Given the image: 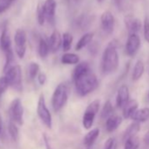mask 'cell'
Wrapping results in <instances>:
<instances>
[{
  "instance_id": "cell-1",
  "label": "cell",
  "mask_w": 149,
  "mask_h": 149,
  "mask_svg": "<svg viewBox=\"0 0 149 149\" xmlns=\"http://www.w3.org/2000/svg\"><path fill=\"white\" fill-rule=\"evenodd\" d=\"M118 41L111 40L105 47L102 56L101 68L104 74L115 72L119 65V57L118 53Z\"/></svg>"
},
{
  "instance_id": "cell-2",
  "label": "cell",
  "mask_w": 149,
  "mask_h": 149,
  "mask_svg": "<svg viewBox=\"0 0 149 149\" xmlns=\"http://www.w3.org/2000/svg\"><path fill=\"white\" fill-rule=\"evenodd\" d=\"M74 87L77 94L81 97H85L93 92L98 87V80L96 74L91 71L83 74V76L74 79Z\"/></svg>"
},
{
  "instance_id": "cell-3",
  "label": "cell",
  "mask_w": 149,
  "mask_h": 149,
  "mask_svg": "<svg viewBox=\"0 0 149 149\" xmlns=\"http://www.w3.org/2000/svg\"><path fill=\"white\" fill-rule=\"evenodd\" d=\"M68 98V87L61 83L55 88L52 96V106L54 111H60L67 104Z\"/></svg>"
},
{
  "instance_id": "cell-4",
  "label": "cell",
  "mask_w": 149,
  "mask_h": 149,
  "mask_svg": "<svg viewBox=\"0 0 149 149\" xmlns=\"http://www.w3.org/2000/svg\"><path fill=\"white\" fill-rule=\"evenodd\" d=\"M5 77L8 82L9 86L19 92L22 91V71L20 66L12 65L5 71Z\"/></svg>"
},
{
  "instance_id": "cell-5",
  "label": "cell",
  "mask_w": 149,
  "mask_h": 149,
  "mask_svg": "<svg viewBox=\"0 0 149 149\" xmlns=\"http://www.w3.org/2000/svg\"><path fill=\"white\" fill-rule=\"evenodd\" d=\"M37 114L40 121L42 122V124L47 128L51 129L53 126L52 115L46 104V100H45V97L43 94H40L39 97L38 104H37Z\"/></svg>"
},
{
  "instance_id": "cell-6",
  "label": "cell",
  "mask_w": 149,
  "mask_h": 149,
  "mask_svg": "<svg viewBox=\"0 0 149 149\" xmlns=\"http://www.w3.org/2000/svg\"><path fill=\"white\" fill-rule=\"evenodd\" d=\"M99 108H100V101L98 99L92 101L87 106L83 117V125L86 130H90L92 127L96 115L98 112Z\"/></svg>"
},
{
  "instance_id": "cell-7",
  "label": "cell",
  "mask_w": 149,
  "mask_h": 149,
  "mask_svg": "<svg viewBox=\"0 0 149 149\" xmlns=\"http://www.w3.org/2000/svg\"><path fill=\"white\" fill-rule=\"evenodd\" d=\"M9 115L12 121L19 125L24 124V108L19 98H15L12 101L9 107Z\"/></svg>"
},
{
  "instance_id": "cell-8",
  "label": "cell",
  "mask_w": 149,
  "mask_h": 149,
  "mask_svg": "<svg viewBox=\"0 0 149 149\" xmlns=\"http://www.w3.org/2000/svg\"><path fill=\"white\" fill-rule=\"evenodd\" d=\"M15 53L19 59L25 57L26 52V33L23 29H18L14 35Z\"/></svg>"
},
{
  "instance_id": "cell-9",
  "label": "cell",
  "mask_w": 149,
  "mask_h": 149,
  "mask_svg": "<svg viewBox=\"0 0 149 149\" xmlns=\"http://www.w3.org/2000/svg\"><path fill=\"white\" fill-rule=\"evenodd\" d=\"M140 47V39L137 33H129L126 40L125 51L129 56H134L139 51Z\"/></svg>"
},
{
  "instance_id": "cell-10",
  "label": "cell",
  "mask_w": 149,
  "mask_h": 149,
  "mask_svg": "<svg viewBox=\"0 0 149 149\" xmlns=\"http://www.w3.org/2000/svg\"><path fill=\"white\" fill-rule=\"evenodd\" d=\"M101 26L103 31L107 33L111 34L114 31L115 26V19L112 13L109 11H106L102 13L101 15Z\"/></svg>"
},
{
  "instance_id": "cell-11",
  "label": "cell",
  "mask_w": 149,
  "mask_h": 149,
  "mask_svg": "<svg viewBox=\"0 0 149 149\" xmlns=\"http://www.w3.org/2000/svg\"><path fill=\"white\" fill-rule=\"evenodd\" d=\"M43 10L45 13L46 20L49 23H54L55 12H56V1L55 0H45L43 4Z\"/></svg>"
},
{
  "instance_id": "cell-12",
  "label": "cell",
  "mask_w": 149,
  "mask_h": 149,
  "mask_svg": "<svg viewBox=\"0 0 149 149\" xmlns=\"http://www.w3.org/2000/svg\"><path fill=\"white\" fill-rule=\"evenodd\" d=\"M130 99V94H129V89L126 85H121L117 93L116 97V106L118 108H123V106L128 102Z\"/></svg>"
},
{
  "instance_id": "cell-13",
  "label": "cell",
  "mask_w": 149,
  "mask_h": 149,
  "mask_svg": "<svg viewBox=\"0 0 149 149\" xmlns=\"http://www.w3.org/2000/svg\"><path fill=\"white\" fill-rule=\"evenodd\" d=\"M47 43H48L50 52L52 53L58 52L61 47V35L60 32L57 30H54L50 35V38L48 39Z\"/></svg>"
},
{
  "instance_id": "cell-14",
  "label": "cell",
  "mask_w": 149,
  "mask_h": 149,
  "mask_svg": "<svg viewBox=\"0 0 149 149\" xmlns=\"http://www.w3.org/2000/svg\"><path fill=\"white\" fill-rule=\"evenodd\" d=\"M125 24L129 33H136L142 27L140 19L132 16H126L125 18Z\"/></svg>"
},
{
  "instance_id": "cell-15",
  "label": "cell",
  "mask_w": 149,
  "mask_h": 149,
  "mask_svg": "<svg viewBox=\"0 0 149 149\" xmlns=\"http://www.w3.org/2000/svg\"><path fill=\"white\" fill-rule=\"evenodd\" d=\"M0 47L4 53L12 49V40L7 27H4L0 35Z\"/></svg>"
},
{
  "instance_id": "cell-16",
  "label": "cell",
  "mask_w": 149,
  "mask_h": 149,
  "mask_svg": "<svg viewBox=\"0 0 149 149\" xmlns=\"http://www.w3.org/2000/svg\"><path fill=\"white\" fill-rule=\"evenodd\" d=\"M122 123V118L118 115H111L106 118L105 128L108 132H112L118 128Z\"/></svg>"
},
{
  "instance_id": "cell-17",
  "label": "cell",
  "mask_w": 149,
  "mask_h": 149,
  "mask_svg": "<svg viewBox=\"0 0 149 149\" xmlns=\"http://www.w3.org/2000/svg\"><path fill=\"white\" fill-rule=\"evenodd\" d=\"M130 118H132L133 121H136L139 123L147 121L149 119V108L145 107V108H141V109H137L132 113V115L130 117Z\"/></svg>"
},
{
  "instance_id": "cell-18",
  "label": "cell",
  "mask_w": 149,
  "mask_h": 149,
  "mask_svg": "<svg viewBox=\"0 0 149 149\" xmlns=\"http://www.w3.org/2000/svg\"><path fill=\"white\" fill-rule=\"evenodd\" d=\"M139 103L135 99H129L128 102L123 106V117L125 118H130L132 113L138 109Z\"/></svg>"
},
{
  "instance_id": "cell-19",
  "label": "cell",
  "mask_w": 149,
  "mask_h": 149,
  "mask_svg": "<svg viewBox=\"0 0 149 149\" xmlns=\"http://www.w3.org/2000/svg\"><path fill=\"white\" fill-rule=\"evenodd\" d=\"M99 134H100V130L98 128H94V129L89 131V132L84 138V145L86 147L92 146L94 145V143L96 142L97 139L98 138Z\"/></svg>"
},
{
  "instance_id": "cell-20",
  "label": "cell",
  "mask_w": 149,
  "mask_h": 149,
  "mask_svg": "<svg viewBox=\"0 0 149 149\" xmlns=\"http://www.w3.org/2000/svg\"><path fill=\"white\" fill-rule=\"evenodd\" d=\"M89 71H91V68H90V64L87 61L78 62L73 71V80L88 73Z\"/></svg>"
},
{
  "instance_id": "cell-21",
  "label": "cell",
  "mask_w": 149,
  "mask_h": 149,
  "mask_svg": "<svg viewBox=\"0 0 149 149\" xmlns=\"http://www.w3.org/2000/svg\"><path fill=\"white\" fill-rule=\"evenodd\" d=\"M139 130H140V124L139 122L134 121L133 123L129 125L127 128L125 129L123 134V140L125 141L126 139L136 136V134L139 132Z\"/></svg>"
},
{
  "instance_id": "cell-22",
  "label": "cell",
  "mask_w": 149,
  "mask_h": 149,
  "mask_svg": "<svg viewBox=\"0 0 149 149\" xmlns=\"http://www.w3.org/2000/svg\"><path fill=\"white\" fill-rule=\"evenodd\" d=\"M93 37H94V33H86L85 34H84L82 36V38L77 41V45H76V50L77 51H80L82 50L84 47H85L87 45H89L92 40H93Z\"/></svg>"
},
{
  "instance_id": "cell-23",
  "label": "cell",
  "mask_w": 149,
  "mask_h": 149,
  "mask_svg": "<svg viewBox=\"0 0 149 149\" xmlns=\"http://www.w3.org/2000/svg\"><path fill=\"white\" fill-rule=\"evenodd\" d=\"M40 72V65L37 62L32 61L28 64L27 66V69H26V74H27V78L29 81H33L34 80L38 74Z\"/></svg>"
},
{
  "instance_id": "cell-24",
  "label": "cell",
  "mask_w": 149,
  "mask_h": 149,
  "mask_svg": "<svg viewBox=\"0 0 149 149\" xmlns=\"http://www.w3.org/2000/svg\"><path fill=\"white\" fill-rule=\"evenodd\" d=\"M61 61L62 64H66V65L77 64L80 61V58L77 54L74 53H66L61 56Z\"/></svg>"
},
{
  "instance_id": "cell-25",
  "label": "cell",
  "mask_w": 149,
  "mask_h": 149,
  "mask_svg": "<svg viewBox=\"0 0 149 149\" xmlns=\"http://www.w3.org/2000/svg\"><path fill=\"white\" fill-rule=\"evenodd\" d=\"M144 70H145V66L142 61H137L134 68H133V71H132V77L133 81H138L141 77L142 74H144Z\"/></svg>"
},
{
  "instance_id": "cell-26",
  "label": "cell",
  "mask_w": 149,
  "mask_h": 149,
  "mask_svg": "<svg viewBox=\"0 0 149 149\" xmlns=\"http://www.w3.org/2000/svg\"><path fill=\"white\" fill-rule=\"evenodd\" d=\"M38 52H39L40 56L42 59L46 58V57L48 55L49 52H50L49 47H48V43H47V41L44 38H40V39Z\"/></svg>"
},
{
  "instance_id": "cell-27",
  "label": "cell",
  "mask_w": 149,
  "mask_h": 149,
  "mask_svg": "<svg viewBox=\"0 0 149 149\" xmlns=\"http://www.w3.org/2000/svg\"><path fill=\"white\" fill-rule=\"evenodd\" d=\"M8 132H9V134H10L12 139L14 142H17L19 138V132L17 124L12 120H10V122L8 124Z\"/></svg>"
},
{
  "instance_id": "cell-28",
  "label": "cell",
  "mask_w": 149,
  "mask_h": 149,
  "mask_svg": "<svg viewBox=\"0 0 149 149\" xmlns=\"http://www.w3.org/2000/svg\"><path fill=\"white\" fill-rule=\"evenodd\" d=\"M73 42V36L69 33H64L61 36V47L62 49L67 52L71 48Z\"/></svg>"
},
{
  "instance_id": "cell-29",
  "label": "cell",
  "mask_w": 149,
  "mask_h": 149,
  "mask_svg": "<svg viewBox=\"0 0 149 149\" xmlns=\"http://www.w3.org/2000/svg\"><path fill=\"white\" fill-rule=\"evenodd\" d=\"M113 113V106L110 101H106L105 104L103 106L102 111H101V118H107Z\"/></svg>"
},
{
  "instance_id": "cell-30",
  "label": "cell",
  "mask_w": 149,
  "mask_h": 149,
  "mask_svg": "<svg viewBox=\"0 0 149 149\" xmlns=\"http://www.w3.org/2000/svg\"><path fill=\"white\" fill-rule=\"evenodd\" d=\"M139 146V139L136 136L130 138L125 141V148L124 149H138Z\"/></svg>"
},
{
  "instance_id": "cell-31",
  "label": "cell",
  "mask_w": 149,
  "mask_h": 149,
  "mask_svg": "<svg viewBox=\"0 0 149 149\" xmlns=\"http://www.w3.org/2000/svg\"><path fill=\"white\" fill-rule=\"evenodd\" d=\"M37 19H38V23L40 26L44 25L46 18H45V13L43 10V4L42 3H40L38 5V7H37Z\"/></svg>"
},
{
  "instance_id": "cell-32",
  "label": "cell",
  "mask_w": 149,
  "mask_h": 149,
  "mask_svg": "<svg viewBox=\"0 0 149 149\" xmlns=\"http://www.w3.org/2000/svg\"><path fill=\"white\" fill-rule=\"evenodd\" d=\"M6 54V62H5V67H4V71H6L9 67L12 66L13 59H14V54L13 52V49L8 50L7 52L5 53Z\"/></svg>"
},
{
  "instance_id": "cell-33",
  "label": "cell",
  "mask_w": 149,
  "mask_h": 149,
  "mask_svg": "<svg viewBox=\"0 0 149 149\" xmlns=\"http://www.w3.org/2000/svg\"><path fill=\"white\" fill-rule=\"evenodd\" d=\"M13 0H0V13L7 11L12 6Z\"/></svg>"
},
{
  "instance_id": "cell-34",
  "label": "cell",
  "mask_w": 149,
  "mask_h": 149,
  "mask_svg": "<svg viewBox=\"0 0 149 149\" xmlns=\"http://www.w3.org/2000/svg\"><path fill=\"white\" fill-rule=\"evenodd\" d=\"M9 84L6 78V77H0V97H2V95L6 92V91L8 89Z\"/></svg>"
},
{
  "instance_id": "cell-35",
  "label": "cell",
  "mask_w": 149,
  "mask_h": 149,
  "mask_svg": "<svg viewBox=\"0 0 149 149\" xmlns=\"http://www.w3.org/2000/svg\"><path fill=\"white\" fill-rule=\"evenodd\" d=\"M104 149H117V141L114 138H109L105 143Z\"/></svg>"
},
{
  "instance_id": "cell-36",
  "label": "cell",
  "mask_w": 149,
  "mask_h": 149,
  "mask_svg": "<svg viewBox=\"0 0 149 149\" xmlns=\"http://www.w3.org/2000/svg\"><path fill=\"white\" fill-rule=\"evenodd\" d=\"M143 29H144V37H145V40L149 43V19L147 18H146L145 20H144Z\"/></svg>"
},
{
  "instance_id": "cell-37",
  "label": "cell",
  "mask_w": 149,
  "mask_h": 149,
  "mask_svg": "<svg viewBox=\"0 0 149 149\" xmlns=\"http://www.w3.org/2000/svg\"><path fill=\"white\" fill-rule=\"evenodd\" d=\"M47 74L45 73L41 72V73L38 74L37 80H38V82H39V84L40 85H44L46 84V82H47Z\"/></svg>"
},
{
  "instance_id": "cell-38",
  "label": "cell",
  "mask_w": 149,
  "mask_h": 149,
  "mask_svg": "<svg viewBox=\"0 0 149 149\" xmlns=\"http://www.w3.org/2000/svg\"><path fill=\"white\" fill-rule=\"evenodd\" d=\"M43 140H44V144H45V146H46V149H54L51 143H50V140L47 137V135L46 133L43 134Z\"/></svg>"
},
{
  "instance_id": "cell-39",
  "label": "cell",
  "mask_w": 149,
  "mask_h": 149,
  "mask_svg": "<svg viewBox=\"0 0 149 149\" xmlns=\"http://www.w3.org/2000/svg\"><path fill=\"white\" fill-rule=\"evenodd\" d=\"M144 143L147 146H149V131H147V132L145 134V136H144Z\"/></svg>"
},
{
  "instance_id": "cell-40",
  "label": "cell",
  "mask_w": 149,
  "mask_h": 149,
  "mask_svg": "<svg viewBox=\"0 0 149 149\" xmlns=\"http://www.w3.org/2000/svg\"><path fill=\"white\" fill-rule=\"evenodd\" d=\"M2 127H3V122H2L1 114H0V133H1V132H2Z\"/></svg>"
},
{
  "instance_id": "cell-41",
  "label": "cell",
  "mask_w": 149,
  "mask_h": 149,
  "mask_svg": "<svg viewBox=\"0 0 149 149\" xmlns=\"http://www.w3.org/2000/svg\"><path fill=\"white\" fill-rule=\"evenodd\" d=\"M113 1H114V3H115L116 5L119 6V5L123 2V0H113Z\"/></svg>"
},
{
  "instance_id": "cell-42",
  "label": "cell",
  "mask_w": 149,
  "mask_h": 149,
  "mask_svg": "<svg viewBox=\"0 0 149 149\" xmlns=\"http://www.w3.org/2000/svg\"><path fill=\"white\" fill-rule=\"evenodd\" d=\"M97 1L98 3H103V2L104 1V0H97Z\"/></svg>"
},
{
  "instance_id": "cell-43",
  "label": "cell",
  "mask_w": 149,
  "mask_h": 149,
  "mask_svg": "<svg viewBox=\"0 0 149 149\" xmlns=\"http://www.w3.org/2000/svg\"><path fill=\"white\" fill-rule=\"evenodd\" d=\"M147 97H148V100H149V92H148V95H147Z\"/></svg>"
},
{
  "instance_id": "cell-44",
  "label": "cell",
  "mask_w": 149,
  "mask_h": 149,
  "mask_svg": "<svg viewBox=\"0 0 149 149\" xmlns=\"http://www.w3.org/2000/svg\"><path fill=\"white\" fill-rule=\"evenodd\" d=\"M76 1H82V0H76Z\"/></svg>"
},
{
  "instance_id": "cell-45",
  "label": "cell",
  "mask_w": 149,
  "mask_h": 149,
  "mask_svg": "<svg viewBox=\"0 0 149 149\" xmlns=\"http://www.w3.org/2000/svg\"><path fill=\"white\" fill-rule=\"evenodd\" d=\"M88 149H90V148H88Z\"/></svg>"
}]
</instances>
